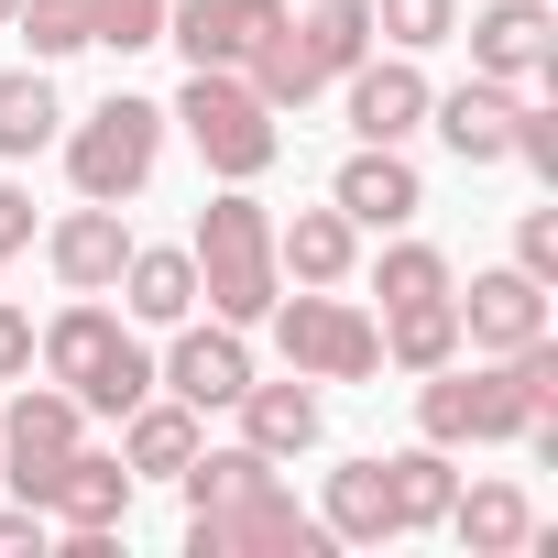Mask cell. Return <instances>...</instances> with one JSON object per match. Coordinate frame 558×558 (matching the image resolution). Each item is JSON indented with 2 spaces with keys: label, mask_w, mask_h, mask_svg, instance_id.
I'll list each match as a JSON object with an SVG mask.
<instances>
[{
  "label": "cell",
  "mask_w": 558,
  "mask_h": 558,
  "mask_svg": "<svg viewBox=\"0 0 558 558\" xmlns=\"http://www.w3.org/2000/svg\"><path fill=\"white\" fill-rule=\"evenodd\" d=\"M45 514H56V525H121V514H132V471L77 438V449L56 460V482H45Z\"/></svg>",
  "instance_id": "obj_19"
},
{
  "label": "cell",
  "mask_w": 558,
  "mask_h": 558,
  "mask_svg": "<svg viewBox=\"0 0 558 558\" xmlns=\"http://www.w3.org/2000/svg\"><path fill=\"white\" fill-rule=\"evenodd\" d=\"M384 493H395V536H427V525L449 514L460 471H449V449H438V438H416V449H395V460H384Z\"/></svg>",
  "instance_id": "obj_23"
},
{
  "label": "cell",
  "mask_w": 558,
  "mask_h": 558,
  "mask_svg": "<svg viewBox=\"0 0 558 558\" xmlns=\"http://www.w3.org/2000/svg\"><path fill=\"white\" fill-rule=\"evenodd\" d=\"M165 121H186V143L208 154V175L219 186H252L274 154H286V132H274V110L252 99V77L241 66H186V88H175V110Z\"/></svg>",
  "instance_id": "obj_3"
},
{
  "label": "cell",
  "mask_w": 558,
  "mask_h": 558,
  "mask_svg": "<svg viewBox=\"0 0 558 558\" xmlns=\"http://www.w3.org/2000/svg\"><path fill=\"white\" fill-rule=\"evenodd\" d=\"M23 373H34V318L0 296V384H23Z\"/></svg>",
  "instance_id": "obj_35"
},
{
  "label": "cell",
  "mask_w": 558,
  "mask_h": 558,
  "mask_svg": "<svg viewBox=\"0 0 558 558\" xmlns=\"http://www.w3.org/2000/svg\"><path fill=\"white\" fill-rule=\"evenodd\" d=\"M186 547L197 558H318V547H340L318 514H296V493L274 482V493H241V504H208V514H186Z\"/></svg>",
  "instance_id": "obj_7"
},
{
  "label": "cell",
  "mask_w": 558,
  "mask_h": 558,
  "mask_svg": "<svg viewBox=\"0 0 558 558\" xmlns=\"http://www.w3.org/2000/svg\"><path fill=\"white\" fill-rule=\"evenodd\" d=\"M318 395H307V373L296 384H241V438L263 449V460H296V449H318Z\"/></svg>",
  "instance_id": "obj_21"
},
{
  "label": "cell",
  "mask_w": 558,
  "mask_h": 558,
  "mask_svg": "<svg viewBox=\"0 0 558 558\" xmlns=\"http://www.w3.org/2000/svg\"><path fill=\"white\" fill-rule=\"evenodd\" d=\"M34 362L88 405V416H132L143 395H154V351L99 307V296H77V307H56L45 329H34Z\"/></svg>",
  "instance_id": "obj_2"
},
{
  "label": "cell",
  "mask_w": 558,
  "mask_h": 558,
  "mask_svg": "<svg viewBox=\"0 0 558 558\" xmlns=\"http://www.w3.org/2000/svg\"><path fill=\"white\" fill-rule=\"evenodd\" d=\"M373 34H395V56H427L460 34V0H373Z\"/></svg>",
  "instance_id": "obj_31"
},
{
  "label": "cell",
  "mask_w": 558,
  "mask_h": 558,
  "mask_svg": "<svg viewBox=\"0 0 558 558\" xmlns=\"http://www.w3.org/2000/svg\"><path fill=\"white\" fill-rule=\"evenodd\" d=\"M373 329H384V362H395V373H438V362H460V307H449V296H427V307H384Z\"/></svg>",
  "instance_id": "obj_25"
},
{
  "label": "cell",
  "mask_w": 558,
  "mask_h": 558,
  "mask_svg": "<svg viewBox=\"0 0 558 558\" xmlns=\"http://www.w3.org/2000/svg\"><path fill=\"white\" fill-rule=\"evenodd\" d=\"M514 274L558 286V208H525V219H514Z\"/></svg>",
  "instance_id": "obj_33"
},
{
  "label": "cell",
  "mask_w": 558,
  "mask_h": 558,
  "mask_svg": "<svg viewBox=\"0 0 558 558\" xmlns=\"http://www.w3.org/2000/svg\"><path fill=\"white\" fill-rule=\"evenodd\" d=\"M416 427L438 438V449H460V438H525L536 427V405H525V384H514V362H438V373H416Z\"/></svg>",
  "instance_id": "obj_6"
},
{
  "label": "cell",
  "mask_w": 558,
  "mask_h": 558,
  "mask_svg": "<svg viewBox=\"0 0 558 558\" xmlns=\"http://www.w3.org/2000/svg\"><path fill=\"white\" fill-rule=\"evenodd\" d=\"M45 263H56V286H66V296H110V286H121V263H132V230H121V208H110V197L66 208V219L45 230Z\"/></svg>",
  "instance_id": "obj_14"
},
{
  "label": "cell",
  "mask_w": 558,
  "mask_h": 558,
  "mask_svg": "<svg viewBox=\"0 0 558 558\" xmlns=\"http://www.w3.org/2000/svg\"><path fill=\"white\" fill-rule=\"evenodd\" d=\"M318 525H329L340 547H384V536H395V493H384V460H340V471H329V504H318Z\"/></svg>",
  "instance_id": "obj_24"
},
{
  "label": "cell",
  "mask_w": 558,
  "mask_h": 558,
  "mask_svg": "<svg viewBox=\"0 0 558 558\" xmlns=\"http://www.w3.org/2000/svg\"><path fill=\"white\" fill-rule=\"evenodd\" d=\"M12 34L34 45V66H56V56L99 45V34H88V0H23V12H12Z\"/></svg>",
  "instance_id": "obj_30"
},
{
  "label": "cell",
  "mask_w": 558,
  "mask_h": 558,
  "mask_svg": "<svg viewBox=\"0 0 558 558\" xmlns=\"http://www.w3.org/2000/svg\"><path fill=\"white\" fill-rule=\"evenodd\" d=\"M274 23H286V0H165V45L186 66H252Z\"/></svg>",
  "instance_id": "obj_10"
},
{
  "label": "cell",
  "mask_w": 558,
  "mask_h": 558,
  "mask_svg": "<svg viewBox=\"0 0 558 558\" xmlns=\"http://www.w3.org/2000/svg\"><path fill=\"white\" fill-rule=\"evenodd\" d=\"M427 77H416V56H362L351 66V132L362 143H405V132H427Z\"/></svg>",
  "instance_id": "obj_15"
},
{
  "label": "cell",
  "mask_w": 558,
  "mask_h": 558,
  "mask_svg": "<svg viewBox=\"0 0 558 558\" xmlns=\"http://www.w3.org/2000/svg\"><path fill=\"white\" fill-rule=\"evenodd\" d=\"M329 208L351 219V230H405L416 208H427V186H416V165H405V143H362L340 175H329Z\"/></svg>",
  "instance_id": "obj_12"
},
{
  "label": "cell",
  "mask_w": 558,
  "mask_h": 558,
  "mask_svg": "<svg viewBox=\"0 0 558 558\" xmlns=\"http://www.w3.org/2000/svg\"><path fill=\"white\" fill-rule=\"evenodd\" d=\"M154 384H165L175 405H197V416H208V405H241L252 351H241V329H230V318H219V329H186V318H175V351L154 362Z\"/></svg>",
  "instance_id": "obj_13"
},
{
  "label": "cell",
  "mask_w": 558,
  "mask_h": 558,
  "mask_svg": "<svg viewBox=\"0 0 558 558\" xmlns=\"http://www.w3.org/2000/svg\"><path fill=\"white\" fill-rule=\"evenodd\" d=\"M154 165H165V110L154 99H132V88H110L77 132H66V175H77V197H143L154 186Z\"/></svg>",
  "instance_id": "obj_5"
},
{
  "label": "cell",
  "mask_w": 558,
  "mask_h": 558,
  "mask_svg": "<svg viewBox=\"0 0 558 558\" xmlns=\"http://www.w3.org/2000/svg\"><path fill=\"white\" fill-rule=\"evenodd\" d=\"M121 307H132L143 329L197 318V263H186V252H165V241H132V263H121Z\"/></svg>",
  "instance_id": "obj_20"
},
{
  "label": "cell",
  "mask_w": 558,
  "mask_h": 558,
  "mask_svg": "<svg viewBox=\"0 0 558 558\" xmlns=\"http://www.w3.org/2000/svg\"><path fill=\"white\" fill-rule=\"evenodd\" d=\"M186 460H197V405H175V395L154 384V395L121 416V471H132V482H175Z\"/></svg>",
  "instance_id": "obj_18"
},
{
  "label": "cell",
  "mask_w": 558,
  "mask_h": 558,
  "mask_svg": "<svg viewBox=\"0 0 558 558\" xmlns=\"http://www.w3.org/2000/svg\"><path fill=\"white\" fill-rule=\"evenodd\" d=\"M0 558H45V514H34V504L0 514Z\"/></svg>",
  "instance_id": "obj_37"
},
{
  "label": "cell",
  "mask_w": 558,
  "mask_h": 558,
  "mask_svg": "<svg viewBox=\"0 0 558 558\" xmlns=\"http://www.w3.org/2000/svg\"><path fill=\"white\" fill-rule=\"evenodd\" d=\"M514 110H525V88H504V77H471V88L427 99V121H438V143L460 165H504L514 154Z\"/></svg>",
  "instance_id": "obj_16"
},
{
  "label": "cell",
  "mask_w": 558,
  "mask_h": 558,
  "mask_svg": "<svg viewBox=\"0 0 558 558\" xmlns=\"http://www.w3.org/2000/svg\"><path fill=\"white\" fill-rule=\"evenodd\" d=\"M77 427H88V405H77L66 384H23L12 405H0V482H12L34 514H45V482H56V460L77 449Z\"/></svg>",
  "instance_id": "obj_8"
},
{
  "label": "cell",
  "mask_w": 558,
  "mask_h": 558,
  "mask_svg": "<svg viewBox=\"0 0 558 558\" xmlns=\"http://www.w3.org/2000/svg\"><path fill=\"white\" fill-rule=\"evenodd\" d=\"M449 307H460V351H493V362L547 329V286H536V274H514V263L471 274V296H449Z\"/></svg>",
  "instance_id": "obj_11"
},
{
  "label": "cell",
  "mask_w": 558,
  "mask_h": 558,
  "mask_svg": "<svg viewBox=\"0 0 558 558\" xmlns=\"http://www.w3.org/2000/svg\"><path fill=\"white\" fill-rule=\"evenodd\" d=\"M23 241H34V197H23V186H0V263H12Z\"/></svg>",
  "instance_id": "obj_36"
},
{
  "label": "cell",
  "mask_w": 558,
  "mask_h": 558,
  "mask_svg": "<svg viewBox=\"0 0 558 558\" xmlns=\"http://www.w3.org/2000/svg\"><path fill=\"white\" fill-rule=\"evenodd\" d=\"M263 318H274V351H286V373H307V384H373V373H384V329H373L351 296H329V286L274 296Z\"/></svg>",
  "instance_id": "obj_4"
},
{
  "label": "cell",
  "mask_w": 558,
  "mask_h": 558,
  "mask_svg": "<svg viewBox=\"0 0 558 558\" xmlns=\"http://www.w3.org/2000/svg\"><path fill=\"white\" fill-rule=\"evenodd\" d=\"M296 45H307L318 77H351V66L373 56V0H318V12L296 23Z\"/></svg>",
  "instance_id": "obj_28"
},
{
  "label": "cell",
  "mask_w": 558,
  "mask_h": 558,
  "mask_svg": "<svg viewBox=\"0 0 558 558\" xmlns=\"http://www.w3.org/2000/svg\"><path fill=\"white\" fill-rule=\"evenodd\" d=\"M351 263H362V230H351L340 208L274 219V274H286V286H351Z\"/></svg>",
  "instance_id": "obj_17"
},
{
  "label": "cell",
  "mask_w": 558,
  "mask_h": 558,
  "mask_svg": "<svg viewBox=\"0 0 558 558\" xmlns=\"http://www.w3.org/2000/svg\"><path fill=\"white\" fill-rule=\"evenodd\" d=\"M373 296H384V307H427V296H460V274H449L438 241H395V252L373 263Z\"/></svg>",
  "instance_id": "obj_29"
},
{
  "label": "cell",
  "mask_w": 558,
  "mask_h": 558,
  "mask_svg": "<svg viewBox=\"0 0 558 558\" xmlns=\"http://www.w3.org/2000/svg\"><path fill=\"white\" fill-rule=\"evenodd\" d=\"M504 165H536L547 186H558V110H514V154Z\"/></svg>",
  "instance_id": "obj_34"
},
{
  "label": "cell",
  "mask_w": 558,
  "mask_h": 558,
  "mask_svg": "<svg viewBox=\"0 0 558 558\" xmlns=\"http://www.w3.org/2000/svg\"><path fill=\"white\" fill-rule=\"evenodd\" d=\"M471 558H504V547H536V504L514 493V482H482V493H449V514H438Z\"/></svg>",
  "instance_id": "obj_22"
},
{
  "label": "cell",
  "mask_w": 558,
  "mask_h": 558,
  "mask_svg": "<svg viewBox=\"0 0 558 558\" xmlns=\"http://www.w3.org/2000/svg\"><path fill=\"white\" fill-rule=\"evenodd\" d=\"M56 132H66V110H56V77H45V66H12V77H0V154L23 165V154H45Z\"/></svg>",
  "instance_id": "obj_26"
},
{
  "label": "cell",
  "mask_w": 558,
  "mask_h": 558,
  "mask_svg": "<svg viewBox=\"0 0 558 558\" xmlns=\"http://www.w3.org/2000/svg\"><path fill=\"white\" fill-rule=\"evenodd\" d=\"M186 263H197V296H208V318H230V329H252L274 296H286V274H274V208H263L252 186H219V197L197 208V241H186Z\"/></svg>",
  "instance_id": "obj_1"
},
{
  "label": "cell",
  "mask_w": 558,
  "mask_h": 558,
  "mask_svg": "<svg viewBox=\"0 0 558 558\" xmlns=\"http://www.w3.org/2000/svg\"><path fill=\"white\" fill-rule=\"evenodd\" d=\"M88 34L110 56H143V45H165V0H88Z\"/></svg>",
  "instance_id": "obj_32"
},
{
  "label": "cell",
  "mask_w": 558,
  "mask_h": 558,
  "mask_svg": "<svg viewBox=\"0 0 558 558\" xmlns=\"http://www.w3.org/2000/svg\"><path fill=\"white\" fill-rule=\"evenodd\" d=\"M12 12H23V0H0V34H12Z\"/></svg>",
  "instance_id": "obj_38"
},
{
  "label": "cell",
  "mask_w": 558,
  "mask_h": 558,
  "mask_svg": "<svg viewBox=\"0 0 558 558\" xmlns=\"http://www.w3.org/2000/svg\"><path fill=\"white\" fill-rule=\"evenodd\" d=\"M175 482H186V514H208V504H241V493H274V460H263L252 438H241V449H208V438H197V460H186Z\"/></svg>",
  "instance_id": "obj_27"
},
{
  "label": "cell",
  "mask_w": 558,
  "mask_h": 558,
  "mask_svg": "<svg viewBox=\"0 0 558 558\" xmlns=\"http://www.w3.org/2000/svg\"><path fill=\"white\" fill-rule=\"evenodd\" d=\"M460 34H471V77H504V88H547V77H558L547 0H482Z\"/></svg>",
  "instance_id": "obj_9"
}]
</instances>
